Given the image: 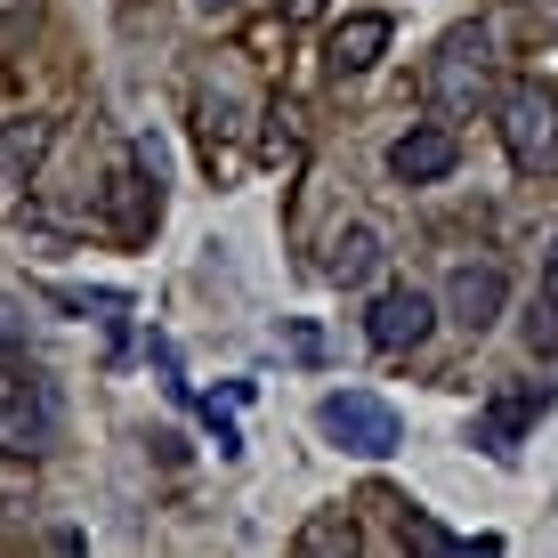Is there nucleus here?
Returning <instances> with one entry per match:
<instances>
[{"label": "nucleus", "instance_id": "6", "mask_svg": "<svg viewBox=\"0 0 558 558\" xmlns=\"http://www.w3.org/2000/svg\"><path fill=\"white\" fill-rule=\"evenodd\" d=\"M453 162H461V138H453V122L437 113V122H413L405 138L389 146V170L405 186H437V179H453Z\"/></svg>", "mask_w": 558, "mask_h": 558}, {"label": "nucleus", "instance_id": "10", "mask_svg": "<svg viewBox=\"0 0 558 558\" xmlns=\"http://www.w3.org/2000/svg\"><path fill=\"white\" fill-rule=\"evenodd\" d=\"M41 154H49V122H33V113L25 122H0V203L41 170Z\"/></svg>", "mask_w": 558, "mask_h": 558}, {"label": "nucleus", "instance_id": "3", "mask_svg": "<svg viewBox=\"0 0 558 558\" xmlns=\"http://www.w3.org/2000/svg\"><path fill=\"white\" fill-rule=\"evenodd\" d=\"M316 421H324V437H332V446H349V453H373V461L405 446V429H397V413L380 405L373 389H332V397H324V405H316Z\"/></svg>", "mask_w": 558, "mask_h": 558}, {"label": "nucleus", "instance_id": "1", "mask_svg": "<svg viewBox=\"0 0 558 558\" xmlns=\"http://www.w3.org/2000/svg\"><path fill=\"white\" fill-rule=\"evenodd\" d=\"M421 98L446 113V122H470L477 106H494V98H502L494 33H486V25H453V33H437L429 65H421Z\"/></svg>", "mask_w": 558, "mask_h": 558}, {"label": "nucleus", "instance_id": "8", "mask_svg": "<svg viewBox=\"0 0 558 558\" xmlns=\"http://www.w3.org/2000/svg\"><path fill=\"white\" fill-rule=\"evenodd\" d=\"M389 41H397V25L380 9H356V16H340L332 25V41H324V57H332V73L349 82V73H373L380 57H389Z\"/></svg>", "mask_w": 558, "mask_h": 558}, {"label": "nucleus", "instance_id": "15", "mask_svg": "<svg viewBox=\"0 0 558 558\" xmlns=\"http://www.w3.org/2000/svg\"><path fill=\"white\" fill-rule=\"evenodd\" d=\"M543 292L558 300V235H550V252H543Z\"/></svg>", "mask_w": 558, "mask_h": 558}, {"label": "nucleus", "instance_id": "17", "mask_svg": "<svg viewBox=\"0 0 558 558\" xmlns=\"http://www.w3.org/2000/svg\"><path fill=\"white\" fill-rule=\"evenodd\" d=\"M9 340H16V324H9V307H0V349H9Z\"/></svg>", "mask_w": 558, "mask_h": 558}, {"label": "nucleus", "instance_id": "4", "mask_svg": "<svg viewBox=\"0 0 558 558\" xmlns=\"http://www.w3.org/2000/svg\"><path fill=\"white\" fill-rule=\"evenodd\" d=\"M429 332H437V300L421 283H389V292H373V307H364V340L380 356H413Z\"/></svg>", "mask_w": 558, "mask_h": 558}, {"label": "nucleus", "instance_id": "18", "mask_svg": "<svg viewBox=\"0 0 558 558\" xmlns=\"http://www.w3.org/2000/svg\"><path fill=\"white\" fill-rule=\"evenodd\" d=\"M203 9H235V0H203Z\"/></svg>", "mask_w": 558, "mask_h": 558}, {"label": "nucleus", "instance_id": "11", "mask_svg": "<svg viewBox=\"0 0 558 558\" xmlns=\"http://www.w3.org/2000/svg\"><path fill=\"white\" fill-rule=\"evenodd\" d=\"M154 186L138 179V154H122V162H113V179H106V227L113 235H146V219H154Z\"/></svg>", "mask_w": 558, "mask_h": 558}, {"label": "nucleus", "instance_id": "2", "mask_svg": "<svg viewBox=\"0 0 558 558\" xmlns=\"http://www.w3.org/2000/svg\"><path fill=\"white\" fill-rule=\"evenodd\" d=\"M494 130H502V154L518 170L558 162V89L550 82H510L494 98Z\"/></svg>", "mask_w": 558, "mask_h": 558}, {"label": "nucleus", "instance_id": "7", "mask_svg": "<svg viewBox=\"0 0 558 558\" xmlns=\"http://www.w3.org/2000/svg\"><path fill=\"white\" fill-rule=\"evenodd\" d=\"M502 300H510V276L494 259H461L446 276V316L461 324V332H486V324L502 316Z\"/></svg>", "mask_w": 558, "mask_h": 558}, {"label": "nucleus", "instance_id": "13", "mask_svg": "<svg viewBox=\"0 0 558 558\" xmlns=\"http://www.w3.org/2000/svg\"><path fill=\"white\" fill-rule=\"evenodd\" d=\"M356 543H364V534H356V510H316V518L292 534L300 558H356Z\"/></svg>", "mask_w": 558, "mask_h": 558}, {"label": "nucleus", "instance_id": "16", "mask_svg": "<svg viewBox=\"0 0 558 558\" xmlns=\"http://www.w3.org/2000/svg\"><path fill=\"white\" fill-rule=\"evenodd\" d=\"M324 9V0H283V16H316Z\"/></svg>", "mask_w": 558, "mask_h": 558}, {"label": "nucleus", "instance_id": "14", "mask_svg": "<svg viewBox=\"0 0 558 558\" xmlns=\"http://www.w3.org/2000/svg\"><path fill=\"white\" fill-rule=\"evenodd\" d=\"M526 340H534V349H558V300H550V292L534 300V316H526Z\"/></svg>", "mask_w": 558, "mask_h": 558}, {"label": "nucleus", "instance_id": "9", "mask_svg": "<svg viewBox=\"0 0 558 558\" xmlns=\"http://www.w3.org/2000/svg\"><path fill=\"white\" fill-rule=\"evenodd\" d=\"M543 421V389H502L486 405V421H477V446L486 453H518V437Z\"/></svg>", "mask_w": 558, "mask_h": 558}, {"label": "nucleus", "instance_id": "12", "mask_svg": "<svg viewBox=\"0 0 558 558\" xmlns=\"http://www.w3.org/2000/svg\"><path fill=\"white\" fill-rule=\"evenodd\" d=\"M380 259H389V252H380V227H340V235H332V259H324V267H332V283H373L380 276Z\"/></svg>", "mask_w": 558, "mask_h": 558}, {"label": "nucleus", "instance_id": "5", "mask_svg": "<svg viewBox=\"0 0 558 558\" xmlns=\"http://www.w3.org/2000/svg\"><path fill=\"white\" fill-rule=\"evenodd\" d=\"M57 429V397L25 356H0V446H41Z\"/></svg>", "mask_w": 558, "mask_h": 558}]
</instances>
